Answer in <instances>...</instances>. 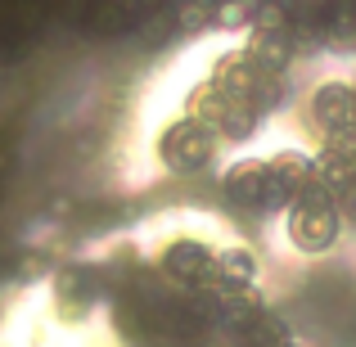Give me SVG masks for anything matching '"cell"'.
<instances>
[{
  "label": "cell",
  "mask_w": 356,
  "mask_h": 347,
  "mask_svg": "<svg viewBox=\"0 0 356 347\" xmlns=\"http://www.w3.org/2000/svg\"><path fill=\"white\" fill-rule=\"evenodd\" d=\"M270 234H275V257L284 252L298 266H321V261L339 257L348 248V226H343V212L334 208L330 190L321 181L312 190H302L275 221H270Z\"/></svg>",
  "instance_id": "1"
},
{
  "label": "cell",
  "mask_w": 356,
  "mask_h": 347,
  "mask_svg": "<svg viewBox=\"0 0 356 347\" xmlns=\"http://www.w3.org/2000/svg\"><path fill=\"white\" fill-rule=\"evenodd\" d=\"M149 158H154V172L167 181H199V176H212L221 167L226 149H221L217 131L172 108L149 136Z\"/></svg>",
  "instance_id": "2"
},
{
  "label": "cell",
  "mask_w": 356,
  "mask_h": 347,
  "mask_svg": "<svg viewBox=\"0 0 356 347\" xmlns=\"http://www.w3.org/2000/svg\"><path fill=\"white\" fill-rule=\"evenodd\" d=\"M217 248L221 239H212L208 230H194V226H176L167 234H158L149 243V266L154 275L163 280L167 289H176L181 298H199L212 289L217 280Z\"/></svg>",
  "instance_id": "3"
},
{
  "label": "cell",
  "mask_w": 356,
  "mask_h": 347,
  "mask_svg": "<svg viewBox=\"0 0 356 347\" xmlns=\"http://www.w3.org/2000/svg\"><path fill=\"white\" fill-rule=\"evenodd\" d=\"M212 181H217V199L230 217H239V221L248 217V221H257V226H270V221L280 217V199H275L270 167H266V154H261V149L221 158Z\"/></svg>",
  "instance_id": "4"
},
{
  "label": "cell",
  "mask_w": 356,
  "mask_h": 347,
  "mask_svg": "<svg viewBox=\"0 0 356 347\" xmlns=\"http://www.w3.org/2000/svg\"><path fill=\"white\" fill-rule=\"evenodd\" d=\"M266 154V167H270V185H275V199H280V212L298 199L302 190H312L321 176H316V154L302 145V140H275Z\"/></svg>",
  "instance_id": "5"
},
{
  "label": "cell",
  "mask_w": 356,
  "mask_h": 347,
  "mask_svg": "<svg viewBox=\"0 0 356 347\" xmlns=\"http://www.w3.org/2000/svg\"><path fill=\"white\" fill-rule=\"evenodd\" d=\"M284 347H312V343H307V339H302V334H298V339H289Z\"/></svg>",
  "instance_id": "6"
}]
</instances>
